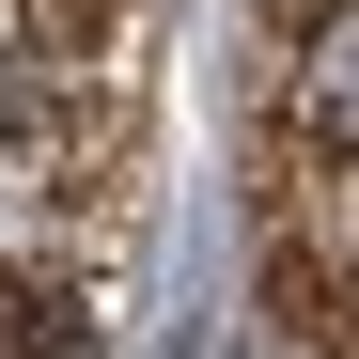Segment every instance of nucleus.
<instances>
[{"mask_svg":"<svg viewBox=\"0 0 359 359\" xmlns=\"http://www.w3.org/2000/svg\"><path fill=\"white\" fill-rule=\"evenodd\" d=\"M0 359H94V281L63 250H0Z\"/></svg>","mask_w":359,"mask_h":359,"instance_id":"nucleus-1","label":"nucleus"},{"mask_svg":"<svg viewBox=\"0 0 359 359\" xmlns=\"http://www.w3.org/2000/svg\"><path fill=\"white\" fill-rule=\"evenodd\" d=\"M297 172H359V0L297 32Z\"/></svg>","mask_w":359,"mask_h":359,"instance_id":"nucleus-2","label":"nucleus"}]
</instances>
